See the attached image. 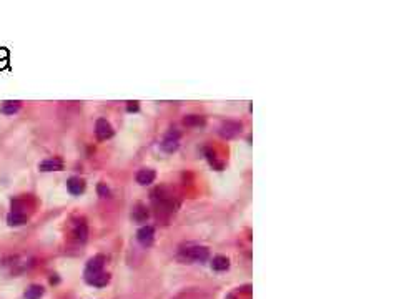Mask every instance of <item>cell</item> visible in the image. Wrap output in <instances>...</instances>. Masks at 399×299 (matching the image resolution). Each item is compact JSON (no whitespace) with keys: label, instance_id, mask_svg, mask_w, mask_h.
<instances>
[{"label":"cell","instance_id":"13","mask_svg":"<svg viewBox=\"0 0 399 299\" xmlns=\"http://www.w3.org/2000/svg\"><path fill=\"white\" fill-rule=\"evenodd\" d=\"M148 209H147V206H145V205H142V203H138V205H135V206H133V211H132V218H133V221H136V223H145V221L148 220Z\"/></svg>","mask_w":399,"mask_h":299},{"label":"cell","instance_id":"16","mask_svg":"<svg viewBox=\"0 0 399 299\" xmlns=\"http://www.w3.org/2000/svg\"><path fill=\"white\" fill-rule=\"evenodd\" d=\"M20 110V102H3V105L0 107V111L3 115H14Z\"/></svg>","mask_w":399,"mask_h":299},{"label":"cell","instance_id":"19","mask_svg":"<svg viewBox=\"0 0 399 299\" xmlns=\"http://www.w3.org/2000/svg\"><path fill=\"white\" fill-rule=\"evenodd\" d=\"M127 110L128 111H138V103H136V102H128Z\"/></svg>","mask_w":399,"mask_h":299},{"label":"cell","instance_id":"1","mask_svg":"<svg viewBox=\"0 0 399 299\" xmlns=\"http://www.w3.org/2000/svg\"><path fill=\"white\" fill-rule=\"evenodd\" d=\"M180 256L186 261H195V263H205L210 256V251L206 246H201V244H195L188 243L185 246H182L180 250Z\"/></svg>","mask_w":399,"mask_h":299},{"label":"cell","instance_id":"15","mask_svg":"<svg viewBox=\"0 0 399 299\" xmlns=\"http://www.w3.org/2000/svg\"><path fill=\"white\" fill-rule=\"evenodd\" d=\"M42 296H44V288L42 286H38V284H32V286H29L25 291V298L27 299H40Z\"/></svg>","mask_w":399,"mask_h":299},{"label":"cell","instance_id":"11","mask_svg":"<svg viewBox=\"0 0 399 299\" xmlns=\"http://www.w3.org/2000/svg\"><path fill=\"white\" fill-rule=\"evenodd\" d=\"M155 178H156V173L153 172V170L143 168V170H140V172L136 173V183L142 185V186H147V185L153 183Z\"/></svg>","mask_w":399,"mask_h":299},{"label":"cell","instance_id":"4","mask_svg":"<svg viewBox=\"0 0 399 299\" xmlns=\"http://www.w3.org/2000/svg\"><path fill=\"white\" fill-rule=\"evenodd\" d=\"M105 263H107V258H105L103 254L93 256V258L87 263V266H85V276H92V274L101 273Z\"/></svg>","mask_w":399,"mask_h":299},{"label":"cell","instance_id":"3","mask_svg":"<svg viewBox=\"0 0 399 299\" xmlns=\"http://www.w3.org/2000/svg\"><path fill=\"white\" fill-rule=\"evenodd\" d=\"M72 238L77 243H85L88 238V224L83 218H78L75 223L72 224Z\"/></svg>","mask_w":399,"mask_h":299},{"label":"cell","instance_id":"5","mask_svg":"<svg viewBox=\"0 0 399 299\" xmlns=\"http://www.w3.org/2000/svg\"><path fill=\"white\" fill-rule=\"evenodd\" d=\"M95 135L100 142H105V140L113 137V128L110 125V122H107L105 118H99L95 123Z\"/></svg>","mask_w":399,"mask_h":299},{"label":"cell","instance_id":"7","mask_svg":"<svg viewBox=\"0 0 399 299\" xmlns=\"http://www.w3.org/2000/svg\"><path fill=\"white\" fill-rule=\"evenodd\" d=\"M238 133H241V125L238 122L228 120V122H225L220 126V135L223 138H233V137H236Z\"/></svg>","mask_w":399,"mask_h":299},{"label":"cell","instance_id":"10","mask_svg":"<svg viewBox=\"0 0 399 299\" xmlns=\"http://www.w3.org/2000/svg\"><path fill=\"white\" fill-rule=\"evenodd\" d=\"M85 281L88 283L90 286H95V288H103V286L108 284V281H110V276H108L107 273H97V274H92V276H85Z\"/></svg>","mask_w":399,"mask_h":299},{"label":"cell","instance_id":"12","mask_svg":"<svg viewBox=\"0 0 399 299\" xmlns=\"http://www.w3.org/2000/svg\"><path fill=\"white\" fill-rule=\"evenodd\" d=\"M27 221H29V215H27V213L10 211L9 215H7V223H9V226H22V224H25Z\"/></svg>","mask_w":399,"mask_h":299},{"label":"cell","instance_id":"17","mask_svg":"<svg viewBox=\"0 0 399 299\" xmlns=\"http://www.w3.org/2000/svg\"><path fill=\"white\" fill-rule=\"evenodd\" d=\"M185 125L201 126V125H205V120H203L201 116H198V115H188V116H185Z\"/></svg>","mask_w":399,"mask_h":299},{"label":"cell","instance_id":"14","mask_svg":"<svg viewBox=\"0 0 399 299\" xmlns=\"http://www.w3.org/2000/svg\"><path fill=\"white\" fill-rule=\"evenodd\" d=\"M211 268L215 271H226L230 268V259L226 256H215L211 259Z\"/></svg>","mask_w":399,"mask_h":299},{"label":"cell","instance_id":"9","mask_svg":"<svg viewBox=\"0 0 399 299\" xmlns=\"http://www.w3.org/2000/svg\"><path fill=\"white\" fill-rule=\"evenodd\" d=\"M66 189L75 196L82 195V193L85 191V181L78 176H70L68 180H66Z\"/></svg>","mask_w":399,"mask_h":299},{"label":"cell","instance_id":"18","mask_svg":"<svg viewBox=\"0 0 399 299\" xmlns=\"http://www.w3.org/2000/svg\"><path fill=\"white\" fill-rule=\"evenodd\" d=\"M99 195L100 196H108V195H110V189H108L103 183H100L99 185Z\"/></svg>","mask_w":399,"mask_h":299},{"label":"cell","instance_id":"6","mask_svg":"<svg viewBox=\"0 0 399 299\" xmlns=\"http://www.w3.org/2000/svg\"><path fill=\"white\" fill-rule=\"evenodd\" d=\"M153 238H155V230L150 224H145V226H142L136 231V239H138V243L142 244V246H150V244L153 243Z\"/></svg>","mask_w":399,"mask_h":299},{"label":"cell","instance_id":"8","mask_svg":"<svg viewBox=\"0 0 399 299\" xmlns=\"http://www.w3.org/2000/svg\"><path fill=\"white\" fill-rule=\"evenodd\" d=\"M38 170L40 172H60V170H64V161L60 160V158H47L38 165Z\"/></svg>","mask_w":399,"mask_h":299},{"label":"cell","instance_id":"2","mask_svg":"<svg viewBox=\"0 0 399 299\" xmlns=\"http://www.w3.org/2000/svg\"><path fill=\"white\" fill-rule=\"evenodd\" d=\"M180 146V131L178 130H170L165 135V138L162 140V150L165 153H175Z\"/></svg>","mask_w":399,"mask_h":299}]
</instances>
